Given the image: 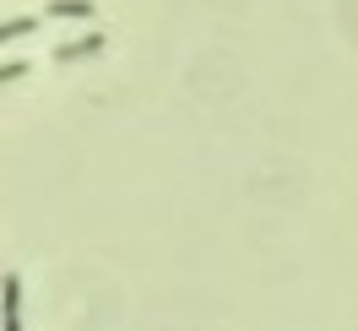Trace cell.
Wrapping results in <instances>:
<instances>
[{
	"instance_id": "obj_2",
	"label": "cell",
	"mask_w": 358,
	"mask_h": 331,
	"mask_svg": "<svg viewBox=\"0 0 358 331\" xmlns=\"http://www.w3.org/2000/svg\"><path fill=\"white\" fill-rule=\"evenodd\" d=\"M6 331H22V277L6 272Z\"/></svg>"
},
{
	"instance_id": "obj_4",
	"label": "cell",
	"mask_w": 358,
	"mask_h": 331,
	"mask_svg": "<svg viewBox=\"0 0 358 331\" xmlns=\"http://www.w3.org/2000/svg\"><path fill=\"white\" fill-rule=\"evenodd\" d=\"M38 17H6V27H0V38H6V44H17V38H27V33H38Z\"/></svg>"
},
{
	"instance_id": "obj_1",
	"label": "cell",
	"mask_w": 358,
	"mask_h": 331,
	"mask_svg": "<svg viewBox=\"0 0 358 331\" xmlns=\"http://www.w3.org/2000/svg\"><path fill=\"white\" fill-rule=\"evenodd\" d=\"M92 55H103V33H82V38L55 44V60H60V66H71V60H92Z\"/></svg>"
},
{
	"instance_id": "obj_3",
	"label": "cell",
	"mask_w": 358,
	"mask_h": 331,
	"mask_svg": "<svg viewBox=\"0 0 358 331\" xmlns=\"http://www.w3.org/2000/svg\"><path fill=\"white\" fill-rule=\"evenodd\" d=\"M44 17H76V22H87V17H92V0H49Z\"/></svg>"
},
{
	"instance_id": "obj_5",
	"label": "cell",
	"mask_w": 358,
	"mask_h": 331,
	"mask_svg": "<svg viewBox=\"0 0 358 331\" xmlns=\"http://www.w3.org/2000/svg\"><path fill=\"white\" fill-rule=\"evenodd\" d=\"M27 76V60H6V66H0V82H22Z\"/></svg>"
}]
</instances>
